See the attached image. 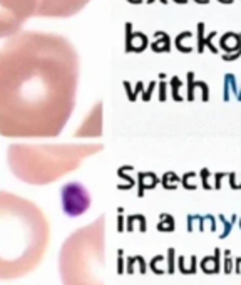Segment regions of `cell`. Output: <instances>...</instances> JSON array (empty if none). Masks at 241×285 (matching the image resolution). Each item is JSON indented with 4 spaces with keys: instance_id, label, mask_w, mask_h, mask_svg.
Returning <instances> with one entry per match:
<instances>
[{
    "instance_id": "cell-1",
    "label": "cell",
    "mask_w": 241,
    "mask_h": 285,
    "mask_svg": "<svg viewBox=\"0 0 241 285\" xmlns=\"http://www.w3.org/2000/svg\"><path fill=\"white\" fill-rule=\"evenodd\" d=\"M80 59L67 37L19 31L0 47V136L55 138L76 107Z\"/></svg>"
},
{
    "instance_id": "cell-2",
    "label": "cell",
    "mask_w": 241,
    "mask_h": 285,
    "mask_svg": "<svg viewBox=\"0 0 241 285\" xmlns=\"http://www.w3.org/2000/svg\"><path fill=\"white\" fill-rule=\"evenodd\" d=\"M49 240L50 225L40 207L0 190V280H15L36 270Z\"/></svg>"
},
{
    "instance_id": "cell-3",
    "label": "cell",
    "mask_w": 241,
    "mask_h": 285,
    "mask_svg": "<svg viewBox=\"0 0 241 285\" xmlns=\"http://www.w3.org/2000/svg\"><path fill=\"white\" fill-rule=\"evenodd\" d=\"M101 150L97 145H10V171L28 185H49L77 169L84 158Z\"/></svg>"
},
{
    "instance_id": "cell-4",
    "label": "cell",
    "mask_w": 241,
    "mask_h": 285,
    "mask_svg": "<svg viewBox=\"0 0 241 285\" xmlns=\"http://www.w3.org/2000/svg\"><path fill=\"white\" fill-rule=\"evenodd\" d=\"M104 216L79 228L62 243L59 275L62 285H104L101 269L104 264Z\"/></svg>"
},
{
    "instance_id": "cell-5",
    "label": "cell",
    "mask_w": 241,
    "mask_h": 285,
    "mask_svg": "<svg viewBox=\"0 0 241 285\" xmlns=\"http://www.w3.org/2000/svg\"><path fill=\"white\" fill-rule=\"evenodd\" d=\"M37 0H0V39L22 31L24 24L36 17Z\"/></svg>"
},
{
    "instance_id": "cell-6",
    "label": "cell",
    "mask_w": 241,
    "mask_h": 285,
    "mask_svg": "<svg viewBox=\"0 0 241 285\" xmlns=\"http://www.w3.org/2000/svg\"><path fill=\"white\" fill-rule=\"evenodd\" d=\"M61 207L64 215L76 218L84 215L91 207V195L82 183L69 181L61 188Z\"/></svg>"
},
{
    "instance_id": "cell-7",
    "label": "cell",
    "mask_w": 241,
    "mask_h": 285,
    "mask_svg": "<svg viewBox=\"0 0 241 285\" xmlns=\"http://www.w3.org/2000/svg\"><path fill=\"white\" fill-rule=\"evenodd\" d=\"M91 0H37L36 17L44 19H67L79 14Z\"/></svg>"
},
{
    "instance_id": "cell-8",
    "label": "cell",
    "mask_w": 241,
    "mask_h": 285,
    "mask_svg": "<svg viewBox=\"0 0 241 285\" xmlns=\"http://www.w3.org/2000/svg\"><path fill=\"white\" fill-rule=\"evenodd\" d=\"M238 36H233V34H229V36H225V37H223V41H221V45H223V47H225V49H236L238 47V42H234V41H238Z\"/></svg>"
},
{
    "instance_id": "cell-9",
    "label": "cell",
    "mask_w": 241,
    "mask_h": 285,
    "mask_svg": "<svg viewBox=\"0 0 241 285\" xmlns=\"http://www.w3.org/2000/svg\"><path fill=\"white\" fill-rule=\"evenodd\" d=\"M220 218H221L223 221H225V232L221 233V238H226V235H228V233L231 232V223H228V221L225 220V216H220Z\"/></svg>"
},
{
    "instance_id": "cell-10",
    "label": "cell",
    "mask_w": 241,
    "mask_h": 285,
    "mask_svg": "<svg viewBox=\"0 0 241 285\" xmlns=\"http://www.w3.org/2000/svg\"><path fill=\"white\" fill-rule=\"evenodd\" d=\"M231 267H233V262L229 260V255H226V260H225V272H226V273L231 272V270H233Z\"/></svg>"
}]
</instances>
